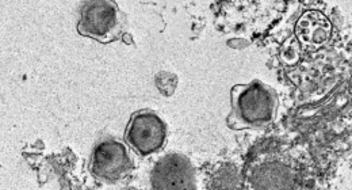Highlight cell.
<instances>
[{
  "instance_id": "2",
  "label": "cell",
  "mask_w": 352,
  "mask_h": 190,
  "mask_svg": "<svg viewBox=\"0 0 352 190\" xmlns=\"http://www.w3.org/2000/svg\"><path fill=\"white\" fill-rule=\"evenodd\" d=\"M124 15L114 1L95 0L83 6L78 23L79 34L107 44L120 37L124 30Z\"/></svg>"
},
{
  "instance_id": "1",
  "label": "cell",
  "mask_w": 352,
  "mask_h": 190,
  "mask_svg": "<svg viewBox=\"0 0 352 190\" xmlns=\"http://www.w3.org/2000/svg\"><path fill=\"white\" fill-rule=\"evenodd\" d=\"M230 94L232 110L228 125L232 129H263L274 123L278 98L270 86L256 81L234 86Z\"/></svg>"
},
{
  "instance_id": "5",
  "label": "cell",
  "mask_w": 352,
  "mask_h": 190,
  "mask_svg": "<svg viewBox=\"0 0 352 190\" xmlns=\"http://www.w3.org/2000/svg\"><path fill=\"white\" fill-rule=\"evenodd\" d=\"M152 187L156 189H192V167L184 156L168 155L152 171Z\"/></svg>"
},
{
  "instance_id": "4",
  "label": "cell",
  "mask_w": 352,
  "mask_h": 190,
  "mask_svg": "<svg viewBox=\"0 0 352 190\" xmlns=\"http://www.w3.org/2000/svg\"><path fill=\"white\" fill-rule=\"evenodd\" d=\"M133 169V162L125 144L117 140L99 142L89 162L92 176L103 182L114 184L125 178Z\"/></svg>"
},
{
  "instance_id": "3",
  "label": "cell",
  "mask_w": 352,
  "mask_h": 190,
  "mask_svg": "<svg viewBox=\"0 0 352 190\" xmlns=\"http://www.w3.org/2000/svg\"><path fill=\"white\" fill-rule=\"evenodd\" d=\"M125 142L140 156H149L166 145L167 125L153 110H140L126 127Z\"/></svg>"
},
{
  "instance_id": "6",
  "label": "cell",
  "mask_w": 352,
  "mask_h": 190,
  "mask_svg": "<svg viewBox=\"0 0 352 190\" xmlns=\"http://www.w3.org/2000/svg\"><path fill=\"white\" fill-rule=\"evenodd\" d=\"M332 34L331 21L320 11L310 10L302 14L296 25V36L307 50L324 47Z\"/></svg>"
}]
</instances>
